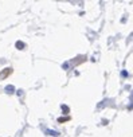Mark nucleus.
<instances>
[{"instance_id":"nucleus-1","label":"nucleus","mask_w":133,"mask_h":137,"mask_svg":"<svg viewBox=\"0 0 133 137\" xmlns=\"http://www.w3.org/2000/svg\"><path fill=\"white\" fill-rule=\"evenodd\" d=\"M16 44H18V47H23V43H20V42H18Z\"/></svg>"}]
</instances>
